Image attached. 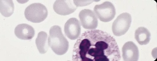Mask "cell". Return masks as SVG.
Returning <instances> with one entry per match:
<instances>
[{"instance_id":"obj_1","label":"cell","mask_w":157,"mask_h":61,"mask_svg":"<svg viewBox=\"0 0 157 61\" xmlns=\"http://www.w3.org/2000/svg\"><path fill=\"white\" fill-rule=\"evenodd\" d=\"M72 60L78 61H118L120 51L115 39L99 30L83 33L75 44Z\"/></svg>"},{"instance_id":"obj_2","label":"cell","mask_w":157,"mask_h":61,"mask_svg":"<svg viewBox=\"0 0 157 61\" xmlns=\"http://www.w3.org/2000/svg\"><path fill=\"white\" fill-rule=\"evenodd\" d=\"M48 38L49 46L57 55H62L67 51L69 42L63 34L59 26L55 25L50 28Z\"/></svg>"},{"instance_id":"obj_3","label":"cell","mask_w":157,"mask_h":61,"mask_svg":"<svg viewBox=\"0 0 157 61\" xmlns=\"http://www.w3.org/2000/svg\"><path fill=\"white\" fill-rule=\"evenodd\" d=\"M24 14L25 17L28 21L34 23H39L47 18L48 12L44 5L36 3L29 5L25 9Z\"/></svg>"},{"instance_id":"obj_4","label":"cell","mask_w":157,"mask_h":61,"mask_svg":"<svg viewBox=\"0 0 157 61\" xmlns=\"http://www.w3.org/2000/svg\"><path fill=\"white\" fill-rule=\"evenodd\" d=\"M94 10L96 17L101 21L104 22L111 21L114 18L116 14L114 6L111 2L108 1L96 5Z\"/></svg>"},{"instance_id":"obj_5","label":"cell","mask_w":157,"mask_h":61,"mask_svg":"<svg viewBox=\"0 0 157 61\" xmlns=\"http://www.w3.org/2000/svg\"><path fill=\"white\" fill-rule=\"evenodd\" d=\"M132 22L131 15L123 13L119 15L113 23L112 32L114 35L120 36L124 34L129 29Z\"/></svg>"},{"instance_id":"obj_6","label":"cell","mask_w":157,"mask_h":61,"mask_svg":"<svg viewBox=\"0 0 157 61\" xmlns=\"http://www.w3.org/2000/svg\"><path fill=\"white\" fill-rule=\"evenodd\" d=\"M78 16L81 24L85 29L93 30L97 27L98 19L93 11L89 9H83L80 12Z\"/></svg>"},{"instance_id":"obj_7","label":"cell","mask_w":157,"mask_h":61,"mask_svg":"<svg viewBox=\"0 0 157 61\" xmlns=\"http://www.w3.org/2000/svg\"><path fill=\"white\" fill-rule=\"evenodd\" d=\"M81 31V25L78 20L72 18L68 20L65 24L64 32L66 35L72 40L79 37Z\"/></svg>"},{"instance_id":"obj_8","label":"cell","mask_w":157,"mask_h":61,"mask_svg":"<svg viewBox=\"0 0 157 61\" xmlns=\"http://www.w3.org/2000/svg\"><path fill=\"white\" fill-rule=\"evenodd\" d=\"M74 4L71 0H56L53 4V8L57 14L65 16L75 11L77 7Z\"/></svg>"},{"instance_id":"obj_9","label":"cell","mask_w":157,"mask_h":61,"mask_svg":"<svg viewBox=\"0 0 157 61\" xmlns=\"http://www.w3.org/2000/svg\"><path fill=\"white\" fill-rule=\"evenodd\" d=\"M122 56L125 61H136L139 58V51L137 46L132 41L125 43L122 48Z\"/></svg>"},{"instance_id":"obj_10","label":"cell","mask_w":157,"mask_h":61,"mask_svg":"<svg viewBox=\"0 0 157 61\" xmlns=\"http://www.w3.org/2000/svg\"><path fill=\"white\" fill-rule=\"evenodd\" d=\"M16 36L19 39L28 40L32 39L35 34V30L31 26L26 23L17 25L14 30Z\"/></svg>"},{"instance_id":"obj_11","label":"cell","mask_w":157,"mask_h":61,"mask_svg":"<svg viewBox=\"0 0 157 61\" xmlns=\"http://www.w3.org/2000/svg\"><path fill=\"white\" fill-rule=\"evenodd\" d=\"M151 34L148 30L144 27H139L135 31V38L141 45H146L150 40Z\"/></svg>"},{"instance_id":"obj_12","label":"cell","mask_w":157,"mask_h":61,"mask_svg":"<svg viewBox=\"0 0 157 61\" xmlns=\"http://www.w3.org/2000/svg\"><path fill=\"white\" fill-rule=\"evenodd\" d=\"M36 44L39 52L42 54L46 53L48 50L49 45L48 35L43 31L39 32L35 41Z\"/></svg>"},{"instance_id":"obj_13","label":"cell","mask_w":157,"mask_h":61,"mask_svg":"<svg viewBox=\"0 0 157 61\" xmlns=\"http://www.w3.org/2000/svg\"><path fill=\"white\" fill-rule=\"evenodd\" d=\"M14 9V4L12 0H0V12L3 16H10L13 14Z\"/></svg>"}]
</instances>
